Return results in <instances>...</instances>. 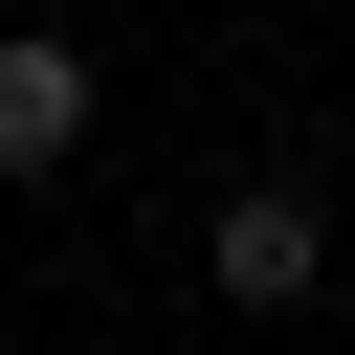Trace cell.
I'll list each match as a JSON object with an SVG mask.
<instances>
[{
    "label": "cell",
    "mask_w": 355,
    "mask_h": 355,
    "mask_svg": "<svg viewBox=\"0 0 355 355\" xmlns=\"http://www.w3.org/2000/svg\"><path fill=\"white\" fill-rule=\"evenodd\" d=\"M200 266H222V311H311V288H333V200H288V178H244V200L200 222Z\"/></svg>",
    "instance_id": "obj_1"
},
{
    "label": "cell",
    "mask_w": 355,
    "mask_h": 355,
    "mask_svg": "<svg viewBox=\"0 0 355 355\" xmlns=\"http://www.w3.org/2000/svg\"><path fill=\"white\" fill-rule=\"evenodd\" d=\"M67 155H89V44L0 22V178H67Z\"/></svg>",
    "instance_id": "obj_2"
}]
</instances>
